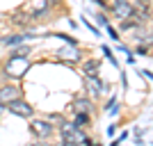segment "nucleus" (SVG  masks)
<instances>
[{"label": "nucleus", "mask_w": 153, "mask_h": 146, "mask_svg": "<svg viewBox=\"0 0 153 146\" xmlns=\"http://www.w3.org/2000/svg\"><path fill=\"white\" fill-rule=\"evenodd\" d=\"M27 69H30V62H27L25 55H16L14 53L9 57V62H7V73L14 78H21L23 73H27Z\"/></svg>", "instance_id": "1"}, {"label": "nucleus", "mask_w": 153, "mask_h": 146, "mask_svg": "<svg viewBox=\"0 0 153 146\" xmlns=\"http://www.w3.org/2000/svg\"><path fill=\"white\" fill-rule=\"evenodd\" d=\"M62 137H64V142H71V144H82V142H87L82 130L78 126H71V123H64L62 126Z\"/></svg>", "instance_id": "2"}, {"label": "nucleus", "mask_w": 153, "mask_h": 146, "mask_svg": "<svg viewBox=\"0 0 153 146\" xmlns=\"http://www.w3.org/2000/svg\"><path fill=\"white\" fill-rule=\"evenodd\" d=\"M112 12H114V16H119V19H130V16H133V5H130L128 0H114V2H112Z\"/></svg>", "instance_id": "3"}, {"label": "nucleus", "mask_w": 153, "mask_h": 146, "mask_svg": "<svg viewBox=\"0 0 153 146\" xmlns=\"http://www.w3.org/2000/svg\"><path fill=\"white\" fill-rule=\"evenodd\" d=\"M19 98H21L19 87H0V103L2 105H9L12 101H19Z\"/></svg>", "instance_id": "4"}, {"label": "nucleus", "mask_w": 153, "mask_h": 146, "mask_svg": "<svg viewBox=\"0 0 153 146\" xmlns=\"http://www.w3.org/2000/svg\"><path fill=\"white\" fill-rule=\"evenodd\" d=\"M7 107H9L12 114H19V116H32V112H34V110H32L27 103H23L21 98H19V101H12Z\"/></svg>", "instance_id": "5"}, {"label": "nucleus", "mask_w": 153, "mask_h": 146, "mask_svg": "<svg viewBox=\"0 0 153 146\" xmlns=\"http://www.w3.org/2000/svg\"><path fill=\"white\" fill-rule=\"evenodd\" d=\"M85 84H87V89H89L91 94H103V82H101V78H96V76H85Z\"/></svg>", "instance_id": "6"}, {"label": "nucleus", "mask_w": 153, "mask_h": 146, "mask_svg": "<svg viewBox=\"0 0 153 146\" xmlns=\"http://www.w3.org/2000/svg\"><path fill=\"white\" fill-rule=\"evenodd\" d=\"M32 133L37 137H48L53 133V128H51V123H44V121H32Z\"/></svg>", "instance_id": "7"}, {"label": "nucleus", "mask_w": 153, "mask_h": 146, "mask_svg": "<svg viewBox=\"0 0 153 146\" xmlns=\"http://www.w3.org/2000/svg\"><path fill=\"white\" fill-rule=\"evenodd\" d=\"M149 14H151V5H149V0H137V5L133 7V16H137V19H146Z\"/></svg>", "instance_id": "8"}, {"label": "nucleus", "mask_w": 153, "mask_h": 146, "mask_svg": "<svg viewBox=\"0 0 153 146\" xmlns=\"http://www.w3.org/2000/svg\"><path fill=\"white\" fill-rule=\"evenodd\" d=\"M73 107H76L78 112H85V114H89V110L94 107V105H91V101H87V98H78V101L73 103Z\"/></svg>", "instance_id": "9"}, {"label": "nucleus", "mask_w": 153, "mask_h": 146, "mask_svg": "<svg viewBox=\"0 0 153 146\" xmlns=\"http://www.w3.org/2000/svg\"><path fill=\"white\" fill-rule=\"evenodd\" d=\"M25 39H27V34H14V37H5L2 44L5 46H19V44H23Z\"/></svg>", "instance_id": "10"}, {"label": "nucleus", "mask_w": 153, "mask_h": 146, "mask_svg": "<svg viewBox=\"0 0 153 146\" xmlns=\"http://www.w3.org/2000/svg\"><path fill=\"white\" fill-rule=\"evenodd\" d=\"M98 69V62H94V59H91V62H85V66H82V73L85 76H94V71Z\"/></svg>", "instance_id": "11"}, {"label": "nucleus", "mask_w": 153, "mask_h": 146, "mask_svg": "<svg viewBox=\"0 0 153 146\" xmlns=\"http://www.w3.org/2000/svg\"><path fill=\"white\" fill-rule=\"evenodd\" d=\"M57 55H59V57H66V59H73V62L78 59V53H76V48H66V50L62 48V50H59Z\"/></svg>", "instance_id": "12"}, {"label": "nucleus", "mask_w": 153, "mask_h": 146, "mask_svg": "<svg viewBox=\"0 0 153 146\" xmlns=\"http://www.w3.org/2000/svg\"><path fill=\"white\" fill-rule=\"evenodd\" d=\"M87 123H89V116L85 114V112H78L76 114V126L80 128V126H87Z\"/></svg>", "instance_id": "13"}, {"label": "nucleus", "mask_w": 153, "mask_h": 146, "mask_svg": "<svg viewBox=\"0 0 153 146\" xmlns=\"http://www.w3.org/2000/svg\"><path fill=\"white\" fill-rule=\"evenodd\" d=\"M105 27H108V34H110V37L114 39V41H119V37H117V32H114V27H110V25H105Z\"/></svg>", "instance_id": "14"}, {"label": "nucleus", "mask_w": 153, "mask_h": 146, "mask_svg": "<svg viewBox=\"0 0 153 146\" xmlns=\"http://www.w3.org/2000/svg\"><path fill=\"white\" fill-rule=\"evenodd\" d=\"M0 114H2V103H0Z\"/></svg>", "instance_id": "15"}, {"label": "nucleus", "mask_w": 153, "mask_h": 146, "mask_svg": "<svg viewBox=\"0 0 153 146\" xmlns=\"http://www.w3.org/2000/svg\"><path fill=\"white\" fill-rule=\"evenodd\" d=\"M37 146H48V144H37Z\"/></svg>", "instance_id": "16"}]
</instances>
